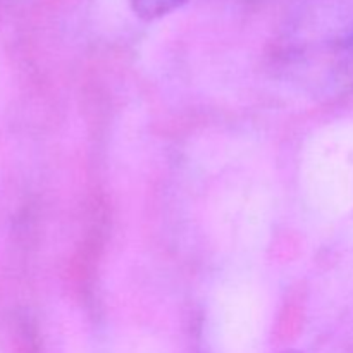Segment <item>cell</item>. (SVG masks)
<instances>
[{"instance_id": "cell-2", "label": "cell", "mask_w": 353, "mask_h": 353, "mask_svg": "<svg viewBox=\"0 0 353 353\" xmlns=\"http://www.w3.org/2000/svg\"><path fill=\"white\" fill-rule=\"evenodd\" d=\"M186 2L188 0H131V7L138 17L145 21H154L174 12Z\"/></svg>"}, {"instance_id": "cell-1", "label": "cell", "mask_w": 353, "mask_h": 353, "mask_svg": "<svg viewBox=\"0 0 353 353\" xmlns=\"http://www.w3.org/2000/svg\"><path fill=\"white\" fill-rule=\"evenodd\" d=\"M279 78L316 100L353 86V0H290L271 50Z\"/></svg>"}, {"instance_id": "cell-3", "label": "cell", "mask_w": 353, "mask_h": 353, "mask_svg": "<svg viewBox=\"0 0 353 353\" xmlns=\"http://www.w3.org/2000/svg\"><path fill=\"white\" fill-rule=\"evenodd\" d=\"M283 353H296V352H283Z\"/></svg>"}]
</instances>
